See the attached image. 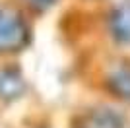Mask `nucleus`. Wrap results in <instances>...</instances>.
Wrapping results in <instances>:
<instances>
[{
	"label": "nucleus",
	"instance_id": "f257e3e1",
	"mask_svg": "<svg viewBox=\"0 0 130 128\" xmlns=\"http://www.w3.org/2000/svg\"><path fill=\"white\" fill-rule=\"evenodd\" d=\"M29 43V27L20 12L0 8V53H18Z\"/></svg>",
	"mask_w": 130,
	"mask_h": 128
},
{
	"label": "nucleus",
	"instance_id": "f03ea898",
	"mask_svg": "<svg viewBox=\"0 0 130 128\" xmlns=\"http://www.w3.org/2000/svg\"><path fill=\"white\" fill-rule=\"evenodd\" d=\"M25 93V80L16 68H0V99L16 101Z\"/></svg>",
	"mask_w": 130,
	"mask_h": 128
},
{
	"label": "nucleus",
	"instance_id": "7ed1b4c3",
	"mask_svg": "<svg viewBox=\"0 0 130 128\" xmlns=\"http://www.w3.org/2000/svg\"><path fill=\"white\" fill-rule=\"evenodd\" d=\"M109 25L113 37L119 43H130V2H124L119 8H115Z\"/></svg>",
	"mask_w": 130,
	"mask_h": 128
},
{
	"label": "nucleus",
	"instance_id": "20e7f679",
	"mask_svg": "<svg viewBox=\"0 0 130 128\" xmlns=\"http://www.w3.org/2000/svg\"><path fill=\"white\" fill-rule=\"evenodd\" d=\"M109 87L117 97L130 103V68L120 66L109 76Z\"/></svg>",
	"mask_w": 130,
	"mask_h": 128
},
{
	"label": "nucleus",
	"instance_id": "39448f33",
	"mask_svg": "<svg viewBox=\"0 0 130 128\" xmlns=\"http://www.w3.org/2000/svg\"><path fill=\"white\" fill-rule=\"evenodd\" d=\"M93 128H122L124 120L113 109H101L93 115Z\"/></svg>",
	"mask_w": 130,
	"mask_h": 128
},
{
	"label": "nucleus",
	"instance_id": "423d86ee",
	"mask_svg": "<svg viewBox=\"0 0 130 128\" xmlns=\"http://www.w3.org/2000/svg\"><path fill=\"white\" fill-rule=\"evenodd\" d=\"M25 2L31 6V8H35V10H47V8L53 6L56 0H25Z\"/></svg>",
	"mask_w": 130,
	"mask_h": 128
}]
</instances>
